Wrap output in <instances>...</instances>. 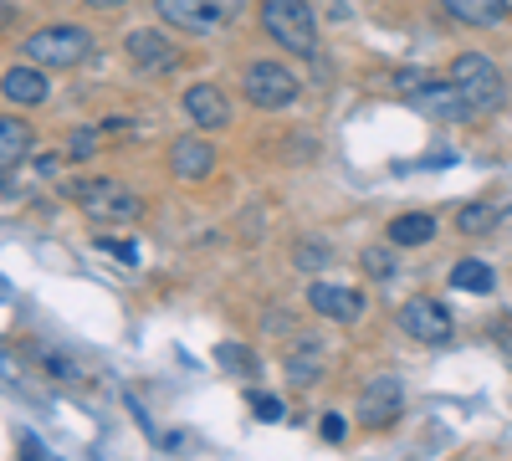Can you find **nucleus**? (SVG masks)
I'll list each match as a JSON object with an SVG mask.
<instances>
[{"mask_svg": "<svg viewBox=\"0 0 512 461\" xmlns=\"http://www.w3.org/2000/svg\"><path fill=\"white\" fill-rule=\"evenodd\" d=\"M308 308L328 323H354L364 313V292L354 287H338V282H313L308 287Z\"/></svg>", "mask_w": 512, "mask_h": 461, "instance_id": "obj_11", "label": "nucleus"}, {"mask_svg": "<svg viewBox=\"0 0 512 461\" xmlns=\"http://www.w3.org/2000/svg\"><path fill=\"white\" fill-rule=\"evenodd\" d=\"M72 200H77V211L98 226H134L144 216V200L118 180H77Z\"/></svg>", "mask_w": 512, "mask_h": 461, "instance_id": "obj_2", "label": "nucleus"}, {"mask_svg": "<svg viewBox=\"0 0 512 461\" xmlns=\"http://www.w3.org/2000/svg\"><path fill=\"white\" fill-rule=\"evenodd\" d=\"M456 226H461L466 236H482V231H492V226H497V211H492L487 200H477V205H466V211L456 216Z\"/></svg>", "mask_w": 512, "mask_h": 461, "instance_id": "obj_20", "label": "nucleus"}, {"mask_svg": "<svg viewBox=\"0 0 512 461\" xmlns=\"http://www.w3.org/2000/svg\"><path fill=\"white\" fill-rule=\"evenodd\" d=\"M436 6H441L451 21H461V26H477V31L502 26V21L512 16L507 0H436Z\"/></svg>", "mask_w": 512, "mask_h": 461, "instance_id": "obj_15", "label": "nucleus"}, {"mask_svg": "<svg viewBox=\"0 0 512 461\" xmlns=\"http://www.w3.org/2000/svg\"><path fill=\"white\" fill-rule=\"evenodd\" d=\"M359 267H364L369 277H390V272H395V257H390V251H379V246H374V251H364V257H359Z\"/></svg>", "mask_w": 512, "mask_h": 461, "instance_id": "obj_22", "label": "nucleus"}, {"mask_svg": "<svg viewBox=\"0 0 512 461\" xmlns=\"http://www.w3.org/2000/svg\"><path fill=\"white\" fill-rule=\"evenodd\" d=\"M410 103H415L425 118H441V123H461V118H472V113H477L472 103L461 98V88H456L451 77H446V82H441V77H425L420 88L410 93Z\"/></svg>", "mask_w": 512, "mask_h": 461, "instance_id": "obj_9", "label": "nucleus"}, {"mask_svg": "<svg viewBox=\"0 0 512 461\" xmlns=\"http://www.w3.org/2000/svg\"><path fill=\"white\" fill-rule=\"evenodd\" d=\"M318 364H323V349H318V339H308L303 349H297V354L287 359L292 385H313V380H318Z\"/></svg>", "mask_w": 512, "mask_h": 461, "instance_id": "obj_19", "label": "nucleus"}, {"mask_svg": "<svg viewBox=\"0 0 512 461\" xmlns=\"http://www.w3.org/2000/svg\"><path fill=\"white\" fill-rule=\"evenodd\" d=\"M21 52L26 62L36 67H47V72H67V67H82L93 52V36L82 31V26H41L21 41Z\"/></svg>", "mask_w": 512, "mask_h": 461, "instance_id": "obj_3", "label": "nucleus"}, {"mask_svg": "<svg viewBox=\"0 0 512 461\" xmlns=\"http://www.w3.org/2000/svg\"><path fill=\"white\" fill-rule=\"evenodd\" d=\"M451 82H456L461 98L472 103L477 113H492V108L507 103V82H502V72L492 67V57H482V52H461V57L451 62Z\"/></svg>", "mask_w": 512, "mask_h": 461, "instance_id": "obj_5", "label": "nucleus"}, {"mask_svg": "<svg viewBox=\"0 0 512 461\" xmlns=\"http://www.w3.org/2000/svg\"><path fill=\"white\" fill-rule=\"evenodd\" d=\"M395 323H400V333H410L415 344H446L451 333H456L451 308L436 303V298H410V303L395 313Z\"/></svg>", "mask_w": 512, "mask_h": 461, "instance_id": "obj_7", "label": "nucleus"}, {"mask_svg": "<svg viewBox=\"0 0 512 461\" xmlns=\"http://www.w3.org/2000/svg\"><path fill=\"white\" fill-rule=\"evenodd\" d=\"M67 154H72V159H88V154H98V134H93V129H77V134L67 139Z\"/></svg>", "mask_w": 512, "mask_h": 461, "instance_id": "obj_24", "label": "nucleus"}, {"mask_svg": "<svg viewBox=\"0 0 512 461\" xmlns=\"http://www.w3.org/2000/svg\"><path fill=\"white\" fill-rule=\"evenodd\" d=\"M400 410H405L400 380H395V374H374V380L364 385V395H359V421L369 431H384V426L400 421Z\"/></svg>", "mask_w": 512, "mask_h": 461, "instance_id": "obj_8", "label": "nucleus"}, {"mask_svg": "<svg viewBox=\"0 0 512 461\" xmlns=\"http://www.w3.org/2000/svg\"><path fill=\"white\" fill-rule=\"evenodd\" d=\"M26 154H31V123L16 113H0V175L16 170Z\"/></svg>", "mask_w": 512, "mask_h": 461, "instance_id": "obj_16", "label": "nucleus"}, {"mask_svg": "<svg viewBox=\"0 0 512 461\" xmlns=\"http://www.w3.org/2000/svg\"><path fill=\"white\" fill-rule=\"evenodd\" d=\"M169 170H175V180L195 185V180H205L210 170H216V154H210V144L200 134H185V139L169 144Z\"/></svg>", "mask_w": 512, "mask_h": 461, "instance_id": "obj_13", "label": "nucleus"}, {"mask_svg": "<svg viewBox=\"0 0 512 461\" xmlns=\"http://www.w3.org/2000/svg\"><path fill=\"white\" fill-rule=\"evenodd\" d=\"M262 31L292 57H318V21L308 0H262Z\"/></svg>", "mask_w": 512, "mask_h": 461, "instance_id": "obj_1", "label": "nucleus"}, {"mask_svg": "<svg viewBox=\"0 0 512 461\" xmlns=\"http://www.w3.org/2000/svg\"><path fill=\"white\" fill-rule=\"evenodd\" d=\"M128 62H134L139 72H169L180 62V52H175V41H169L164 31H128Z\"/></svg>", "mask_w": 512, "mask_h": 461, "instance_id": "obj_12", "label": "nucleus"}, {"mask_svg": "<svg viewBox=\"0 0 512 461\" xmlns=\"http://www.w3.org/2000/svg\"><path fill=\"white\" fill-rule=\"evenodd\" d=\"M221 364H231V369H241V374L256 369V359H251L246 349H236V344H221Z\"/></svg>", "mask_w": 512, "mask_h": 461, "instance_id": "obj_25", "label": "nucleus"}, {"mask_svg": "<svg viewBox=\"0 0 512 461\" xmlns=\"http://www.w3.org/2000/svg\"><path fill=\"white\" fill-rule=\"evenodd\" d=\"M98 251H103V257H113V262H123V267L139 262V246L134 241H118V236H98Z\"/></svg>", "mask_w": 512, "mask_h": 461, "instance_id": "obj_21", "label": "nucleus"}, {"mask_svg": "<svg viewBox=\"0 0 512 461\" xmlns=\"http://www.w3.org/2000/svg\"><path fill=\"white\" fill-rule=\"evenodd\" d=\"M241 88H246V103L251 108H262V113H282L297 103V93H303V82H297L282 62H251L246 77H241Z\"/></svg>", "mask_w": 512, "mask_h": 461, "instance_id": "obj_6", "label": "nucleus"}, {"mask_svg": "<svg viewBox=\"0 0 512 461\" xmlns=\"http://www.w3.org/2000/svg\"><path fill=\"white\" fill-rule=\"evenodd\" d=\"M251 410H256V415H262V421H282V415H287V405H282L277 395H262V390H256V395H251Z\"/></svg>", "mask_w": 512, "mask_h": 461, "instance_id": "obj_23", "label": "nucleus"}, {"mask_svg": "<svg viewBox=\"0 0 512 461\" xmlns=\"http://www.w3.org/2000/svg\"><path fill=\"white\" fill-rule=\"evenodd\" d=\"M82 6H93V11H118V6H128V0H82Z\"/></svg>", "mask_w": 512, "mask_h": 461, "instance_id": "obj_28", "label": "nucleus"}, {"mask_svg": "<svg viewBox=\"0 0 512 461\" xmlns=\"http://www.w3.org/2000/svg\"><path fill=\"white\" fill-rule=\"evenodd\" d=\"M246 0H154V16L185 36H216L241 16Z\"/></svg>", "mask_w": 512, "mask_h": 461, "instance_id": "obj_4", "label": "nucleus"}, {"mask_svg": "<svg viewBox=\"0 0 512 461\" xmlns=\"http://www.w3.org/2000/svg\"><path fill=\"white\" fill-rule=\"evenodd\" d=\"M185 113L195 129H226L231 123V103L221 88H210V82H195V88H185Z\"/></svg>", "mask_w": 512, "mask_h": 461, "instance_id": "obj_14", "label": "nucleus"}, {"mask_svg": "<svg viewBox=\"0 0 512 461\" xmlns=\"http://www.w3.org/2000/svg\"><path fill=\"white\" fill-rule=\"evenodd\" d=\"M436 236V221L431 216H395L390 221V246H420Z\"/></svg>", "mask_w": 512, "mask_h": 461, "instance_id": "obj_18", "label": "nucleus"}, {"mask_svg": "<svg viewBox=\"0 0 512 461\" xmlns=\"http://www.w3.org/2000/svg\"><path fill=\"white\" fill-rule=\"evenodd\" d=\"M323 257H333V251H323L318 241H303V251H297V267H318Z\"/></svg>", "mask_w": 512, "mask_h": 461, "instance_id": "obj_26", "label": "nucleus"}, {"mask_svg": "<svg viewBox=\"0 0 512 461\" xmlns=\"http://www.w3.org/2000/svg\"><path fill=\"white\" fill-rule=\"evenodd\" d=\"M318 436H323V441H344V421H338V415L328 410L323 421H318Z\"/></svg>", "mask_w": 512, "mask_h": 461, "instance_id": "obj_27", "label": "nucleus"}, {"mask_svg": "<svg viewBox=\"0 0 512 461\" xmlns=\"http://www.w3.org/2000/svg\"><path fill=\"white\" fill-rule=\"evenodd\" d=\"M0 98H6V103H16V108H41V103L52 98L47 67H36V62L6 67V72H0Z\"/></svg>", "mask_w": 512, "mask_h": 461, "instance_id": "obj_10", "label": "nucleus"}, {"mask_svg": "<svg viewBox=\"0 0 512 461\" xmlns=\"http://www.w3.org/2000/svg\"><path fill=\"white\" fill-rule=\"evenodd\" d=\"M451 287H456V292H477V298H482V292L497 287V272H492L487 262H477V257H466V262L451 267Z\"/></svg>", "mask_w": 512, "mask_h": 461, "instance_id": "obj_17", "label": "nucleus"}]
</instances>
